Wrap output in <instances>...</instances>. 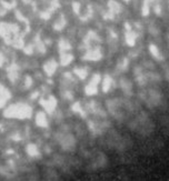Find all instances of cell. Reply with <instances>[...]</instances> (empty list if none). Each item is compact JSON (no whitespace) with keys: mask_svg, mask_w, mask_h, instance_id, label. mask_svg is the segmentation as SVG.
<instances>
[{"mask_svg":"<svg viewBox=\"0 0 169 181\" xmlns=\"http://www.w3.org/2000/svg\"><path fill=\"white\" fill-rule=\"evenodd\" d=\"M32 109L26 103H17V105L10 106L8 109L5 111V116L8 118H19V119H24L29 118L31 116Z\"/></svg>","mask_w":169,"mask_h":181,"instance_id":"obj_1","label":"cell"},{"mask_svg":"<svg viewBox=\"0 0 169 181\" xmlns=\"http://www.w3.org/2000/svg\"><path fill=\"white\" fill-rule=\"evenodd\" d=\"M58 141L60 143V146L66 149V150H71L75 144H76V140L73 138V134H59L58 137Z\"/></svg>","mask_w":169,"mask_h":181,"instance_id":"obj_2","label":"cell"},{"mask_svg":"<svg viewBox=\"0 0 169 181\" xmlns=\"http://www.w3.org/2000/svg\"><path fill=\"white\" fill-rule=\"evenodd\" d=\"M101 81L100 79V76L99 75H95L93 78L91 79V81L89 82V85H88L86 88H85V91H86V93L89 96L91 95H96L97 93V85Z\"/></svg>","mask_w":169,"mask_h":181,"instance_id":"obj_3","label":"cell"},{"mask_svg":"<svg viewBox=\"0 0 169 181\" xmlns=\"http://www.w3.org/2000/svg\"><path fill=\"white\" fill-rule=\"evenodd\" d=\"M41 105L45 107V109L48 112H52L56 108V99L53 97H50L48 100H41Z\"/></svg>","mask_w":169,"mask_h":181,"instance_id":"obj_4","label":"cell"},{"mask_svg":"<svg viewBox=\"0 0 169 181\" xmlns=\"http://www.w3.org/2000/svg\"><path fill=\"white\" fill-rule=\"evenodd\" d=\"M57 66H58V63L55 61V60H50V61L47 62V63L45 65L44 69L48 76H52L53 72L56 71V69H57Z\"/></svg>","mask_w":169,"mask_h":181,"instance_id":"obj_5","label":"cell"},{"mask_svg":"<svg viewBox=\"0 0 169 181\" xmlns=\"http://www.w3.org/2000/svg\"><path fill=\"white\" fill-rule=\"evenodd\" d=\"M36 121H37V124L40 126V127H48V122H47V117L44 112H39L36 117Z\"/></svg>","mask_w":169,"mask_h":181,"instance_id":"obj_6","label":"cell"},{"mask_svg":"<svg viewBox=\"0 0 169 181\" xmlns=\"http://www.w3.org/2000/svg\"><path fill=\"white\" fill-rule=\"evenodd\" d=\"M73 60V56L69 53H63L61 55V65L63 66H67Z\"/></svg>","mask_w":169,"mask_h":181,"instance_id":"obj_7","label":"cell"},{"mask_svg":"<svg viewBox=\"0 0 169 181\" xmlns=\"http://www.w3.org/2000/svg\"><path fill=\"white\" fill-rule=\"evenodd\" d=\"M27 152H28V154L31 156V157H35V156H38L39 154L38 149H37V147H36L35 144H29V146H28V148H27Z\"/></svg>","mask_w":169,"mask_h":181,"instance_id":"obj_8","label":"cell"},{"mask_svg":"<svg viewBox=\"0 0 169 181\" xmlns=\"http://www.w3.org/2000/svg\"><path fill=\"white\" fill-rule=\"evenodd\" d=\"M110 86H111V79L107 76L106 78L102 80V90L108 91L109 90V88H110Z\"/></svg>","mask_w":169,"mask_h":181,"instance_id":"obj_9","label":"cell"},{"mask_svg":"<svg viewBox=\"0 0 169 181\" xmlns=\"http://www.w3.org/2000/svg\"><path fill=\"white\" fill-rule=\"evenodd\" d=\"M121 88L125 92H129V90H131V83L126 79L121 80Z\"/></svg>","mask_w":169,"mask_h":181,"instance_id":"obj_10","label":"cell"},{"mask_svg":"<svg viewBox=\"0 0 169 181\" xmlns=\"http://www.w3.org/2000/svg\"><path fill=\"white\" fill-rule=\"evenodd\" d=\"M109 5H110L109 7H110V9H111V11H112V12H118V11L120 10V7H119V5L117 4L116 1H114V0L109 2Z\"/></svg>","mask_w":169,"mask_h":181,"instance_id":"obj_11","label":"cell"},{"mask_svg":"<svg viewBox=\"0 0 169 181\" xmlns=\"http://www.w3.org/2000/svg\"><path fill=\"white\" fill-rule=\"evenodd\" d=\"M59 47H60V49H61V51H66L67 49H69V48H70V46H69V43H68L67 41H65V40H61V41L59 42Z\"/></svg>","mask_w":169,"mask_h":181,"instance_id":"obj_12","label":"cell"},{"mask_svg":"<svg viewBox=\"0 0 169 181\" xmlns=\"http://www.w3.org/2000/svg\"><path fill=\"white\" fill-rule=\"evenodd\" d=\"M75 72L78 75V77H80V78H86L87 76V71L85 70V69H76Z\"/></svg>","mask_w":169,"mask_h":181,"instance_id":"obj_13","label":"cell"},{"mask_svg":"<svg viewBox=\"0 0 169 181\" xmlns=\"http://www.w3.org/2000/svg\"><path fill=\"white\" fill-rule=\"evenodd\" d=\"M135 39H136V34H132V32H129V36H128V38H127V40H128V43H130L131 46L135 43Z\"/></svg>","mask_w":169,"mask_h":181,"instance_id":"obj_14","label":"cell"},{"mask_svg":"<svg viewBox=\"0 0 169 181\" xmlns=\"http://www.w3.org/2000/svg\"><path fill=\"white\" fill-rule=\"evenodd\" d=\"M150 51L152 52V55H154L155 57H159V51H158V48L155 47L154 45H151V46H150Z\"/></svg>","mask_w":169,"mask_h":181,"instance_id":"obj_15","label":"cell"},{"mask_svg":"<svg viewBox=\"0 0 169 181\" xmlns=\"http://www.w3.org/2000/svg\"><path fill=\"white\" fill-rule=\"evenodd\" d=\"M125 1H128V0H125Z\"/></svg>","mask_w":169,"mask_h":181,"instance_id":"obj_16","label":"cell"}]
</instances>
